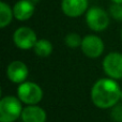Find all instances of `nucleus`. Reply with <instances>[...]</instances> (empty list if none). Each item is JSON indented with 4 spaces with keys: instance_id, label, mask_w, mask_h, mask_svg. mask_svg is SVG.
Segmentation results:
<instances>
[{
    "instance_id": "f257e3e1",
    "label": "nucleus",
    "mask_w": 122,
    "mask_h": 122,
    "mask_svg": "<svg viewBox=\"0 0 122 122\" xmlns=\"http://www.w3.org/2000/svg\"><path fill=\"white\" fill-rule=\"evenodd\" d=\"M91 100L99 108H112L121 100V89L112 78H101L91 89Z\"/></svg>"
},
{
    "instance_id": "0eeeda50",
    "label": "nucleus",
    "mask_w": 122,
    "mask_h": 122,
    "mask_svg": "<svg viewBox=\"0 0 122 122\" xmlns=\"http://www.w3.org/2000/svg\"><path fill=\"white\" fill-rule=\"evenodd\" d=\"M81 51L89 58H99L104 51V43L99 36L89 34L82 39Z\"/></svg>"
},
{
    "instance_id": "4468645a",
    "label": "nucleus",
    "mask_w": 122,
    "mask_h": 122,
    "mask_svg": "<svg viewBox=\"0 0 122 122\" xmlns=\"http://www.w3.org/2000/svg\"><path fill=\"white\" fill-rule=\"evenodd\" d=\"M65 44L71 48H76L78 46H81L82 39L79 36V34L77 33H69L64 39Z\"/></svg>"
},
{
    "instance_id": "7ed1b4c3",
    "label": "nucleus",
    "mask_w": 122,
    "mask_h": 122,
    "mask_svg": "<svg viewBox=\"0 0 122 122\" xmlns=\"http://www.w3.org/2000/svg\"><path fill=\"white\" fill-rule=\"evenodd\" d=\"M18 99L28 105H36L42 100L43 91L39 85L30 81H24L17 89Z\"/></svg>"
},
{
    "instance_id": "9b49d317",
    "label": "nucleus",
    "mask_w": 122,
    "mask_h": 122,
    "mask_svg": "<svg viewBox=\"0 0 122 122\" xmlns=\"http://www.w3.org/2000/svg\"><path fill=\"white\" fill-rule=\"evenodd\" d=\"M20 118L23 122H45L46 112L36 105H29L23 109Z\"/></svg>"
},
{
    "instance_id": "f3484780",
    "label": "nucleus",
    "mask_w": 122,
    "mask_h": 122,
    "mask_svg": "<svg viewBox=\"0 0 122 122\" xmlns=\"http://www.w3.org/2000/svg\"><path fill=\"white\" fill-rule=\"evenodd\" d=\"M114 3H122V0H112Z\"/></svg>"
},
{
    "instance_id": "dca6fc26",
    "label": "nucleus",
    "mask_w": 122,
    "mask_h": 122,
    "mask_svg": "<svg viewBox=\"0 0 122 122\" xmlns=\"http://www.w3.org/2000/svg\"><path fill=\"white\" fill-rule=\"evenodd\" d=\"M110 117L114 121L122 122V104H116L115 106H112Z\"/></svg>"
},
{
    "instance_id": "9d476101",
    "label": "nucleus",
    "mask_w": 122,
    "mask_h": 122,
    "mask_svg": "<svg viewBox=\"0 0 122 122\" xmlns=\"http://www.w3.org/2000/svg\"><path fill=\"white\" fill-rule=\"evenodd\" d=\"M14 17L18 20H27L33 15L34 13V4L30 0H20L16 2L13 8Z\"/></svg>"
},
{
    "instance_id": "f8f14e48",
    "label": "nucleus",
    "mask_w": 122,
    "mask_h": 122,
    "mask_svg": "<svg viewBox=\"0 0 122 122\" xmlns=\"http://www.w3.org/2000/svg\"><path fill=\"white\" fill-rule=\"evenodd\" d=\"M34 53L39 56V57H48L49 55L53 51V45L49 42L48 40H45V39H42V40H38L34 45Z\"/></svg>"
},
{
    "instance_id": "6ab92c4d",
    "label": "nucleus",
    "mask_w": 122,
    "mask_h": 122,
    "mask_svg": "<svg viewBox=\"0 0 122 122\" xmlns=\"http://www.w3.org/2000/svg\"><path fill=\"white\" fill-rule=\"evenodd\" d=\"M121 38H122V31H121Z\"/></svg>"
},
{
    "instance_id": "6e6552de",
    "label": "nucleus",
    "mask_w": 122,
    "mask_h": 122,
    "mask_svg": "<svg viewBox=\"0 0 122 122\" xmlns=\"http://www.w3.org/2000/svg\"><path fill=\"white\" fill-rule=\"evenodd\" d=\"M6 76L14 84H21L28 77V67L21 61H13L6 67Z\"/></svg>"
},
{
    "instance_id": "ddd939ff",
    "label": "nucleus",
    "mask_w": 122,
    "mask_h": 122,
    "mask_svg": "<svg viewBox=\"0 0 122 122\" xmlns=\"http://www.w3.org/2000/svg\"><path fill=\"white\" fill-rule=\"evenodd\" d=\"M14 16L13 10L6 4L5 2L1 1L0 2V27L4 28L12 21V18Z\"/></svg>"
},
{
    "instance_id": "a211bd4d",
    "label": "nucleus",
    "mask_w": 122,
    "mask_h": 122,
    "mask_svg": "<svg viewBox=\"0 0 122 122\" xmlns=\"http://www.w3.org/2000/svg\"><path fill=\"white\" fill-rule=\"evenodd\" d=\"M121 101H122V89H121Z\"/></svg>"
},
{
    "instance_id": "20e7f679",
    "label": "nucleus",
    "mask_w": 122,
    "mask_h": 122,
    "mask_svg": "<svg viewBox=\"0 0 122 122\" xmlns=\"http://www.w3.org/2000/svg\"><path fill=\"white\" fill-rule=\"evenodd\" d=\"M86 21L89 28L94 31H103L109 25L108 14L99 6H93L89 9L86 14Z\"/></svg>"
},
{
    "instance_id": "423d86ee",
    "label": "nucleus",
    "mask_w": 122,
    "mask_h": 122,
    "mask_svg": "<svg viewBox=\"0 0 122 122\" xmlns=\"http://www.w3.org/2000/svg\"><path fill=\"white\" fill-rule=\"evenodd\" d=\"M103 70L112 79L122 78V54H108L103 60Z\"/></svg>"
},
{
    "instance_id": "39448f33",
    "label": "nucleus",
    "mask_w": 122,
    "mask_h": 122,
    "mask_svg": "<svg viewBox=\"0 0 122 122\" xmlns=\"http://www.w3.org/2000/svg\"><path fill=\"white\" fill-rule=\"evenodd\" d=\"M36 34L31 28L20 27L15 30L13 34V42L19 49H30L36 43Z\"/></svg>"
},
{
    "instance_id": "2eb2a0df",
    "label": "nucleus",
    "mask_w": 122,
    "mask_h": 122,
    "mask_svg": "<svg viewBox=\"0 0 122 122\" xmlns=\"http://www.w3.org/2000/svg\"><path fill=\"white\" fill-rule=\"evenodd\" d=\"M110 15L117 20H122V3H114L109 8Z\"/></svg>"
},
{
    "instance_id": "1a4fd4ad",
    "label": "nucleus",
    "mask_w": 122,
    "mask_h": 122,
    "mask_svg": "<svg viewBox=\"0 0 122 122\" xmlns=\"http://www.w3.org/2000/svg\"><path fill=\"white\" fill-rule=\"evenodd\" d=\"M88 8L87 0H62L61 9L69 17H78L86 12Z\"/></svg>"
},
{
    "instance_id": "f03ea898",
    "label": "nucleus",
    "mask_w": 122,
    "mask_h": 122,
    "mask_svg": "<svg viewBox=\"0 0 122 122\" xmlns=\"http://www.w3.org/2000/svg\"><path fill=\"white\" fill-rule=\"evenodd\" d=\"M23 107L19 99L12 95L0 101V122H14L21 116Z\"/></svg>"
}]
</instances>
